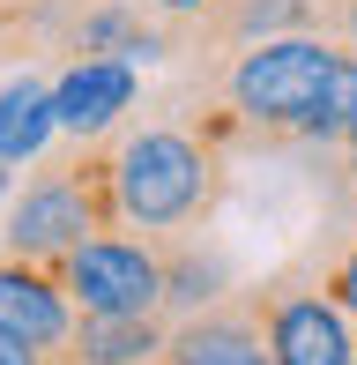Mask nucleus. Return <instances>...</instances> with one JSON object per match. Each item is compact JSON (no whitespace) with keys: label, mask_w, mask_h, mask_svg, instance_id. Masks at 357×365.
Masks as SVG:
<instances>
[{"label":"nucleus","mask_w":357,"mask_h":365,"mask_svg":"<svg viewBox=\"0 0 357 365\" xmlns=\"http://www.w3.org/2000/svg\"><path fill=\"white\" fill-rule=\"evenodd\" d=\"M119 231V194H112V135L68 142L53 157H30V179L0 209V246L23 261H60L68 246Z\"/></svg>","instance_id":"obj_3"},{"label":"nucleus","mask_w":357,"mask_h":365,"mask_svg":"<svg viewBox=\"0 0 357 365\" xmlns=\"http://www.w3.org/2000/svg\"><path fill=\"white\" fill-rule=\"evenodd\" d=\"M112 194H119V224L149 231H193L216 217L223 202V149L201 142L186 120H149L112 135Z\"/></svg>","instance_id":"obj_2"},{"label":"nucleus","mask_w":357,"mask_h":365,"mask_svg":"<svg viewBox=\"0 0 357 365\" xmlns=\"http://www.w3.org/2000/svg\"><path fill=\"white\" fill-rule=\"evenodd\" d=\"M156 261H164V321H178V313H193V306H216L223 291H238L231 284V261L216 254V246H193L186 231H164L156 239Z\"/></svg>","instance_id":"obj_11"},{"label":"nucleus","mask_w":357,"mask_h":365,"mask_svg":"<svg viewBox=\"0 0 357 365\" xmlns=\"http://www.w3.org/2000/svg\"><path fill=\"white\" fill-rule=\"evenodd\" d=\"M68 321H75V306H68V291L53 284V269H45V261H23V254H8V246H0V328L45 358V351H60Z\"/></svg>","instance_id":"obj_9"},{"label":"nucleus","mask_w":357,"mask_h":365,"mask_svg":"<svg viewBox=\"0 0 357 365\" xmlns=\"http://www.w3.org/2000/svg\"><path fill=\"white\" fill-rule=\"evenodd\" d=\"M246 306H253V328H261L275 365H357V336H350L343 306L313 284L305 261H290L268 284H253Z\"/></svg>","instance_id":"obj_4"},{"label":"nucleus","mask_w":357,"mask_h":365,"mask_svg":"<svg viewBox=\"0 0 357 365\" xmlns=\"http://www.w3.org/2000/svg\"><path fill=\"white\" fill-rule=\"evenodd\" d=\"M305 269H313V284L343 306V321H350V336H357V231H343L335 246H313L305 254Z\"/></svg>","instance_id":"obj_13"},{"label":"nucleus","mask_w":357,"mask_h":365,"mask_svg":"<svg viewBox=\"0 0 357 365\" xmlns=\"http://www.w3.org/2000/svg\"><path fill=\"white\" fill-rule=\"evenodd\" d=\"M0 365H45V358H38V351H30V343H15V336H8V328H0Z\"/></svg>","instance_id":"obj_16"},{"label":"nucleus","mask_w":357,"mask_h":365,"mask_svg":"<svg viewBox=\"0 0 357 365\" xmlns=\"http://www.w3.org/2000/svg\"><path fill=\"white\" fill-rule=\"evenodd\" d=\"M216 82V112H193L201 142H320L335 149L357 112V53L328 30H283V38L238 45V53L208 60Z\"/></svg>","instance_id":"obj_1"},{"label":"nucleus","mask_w":357,"mask_h":365,"mask_svg":"<svg viewBox=\"0 0 357 365\" xmlns=\"http://www.w3.org/2000/svg\"><path fill=\"white\" fill-rule=\"evenodd\" d=\"M142 8H149V15H156V23H171V30H186V23H193V15H201V8H208V0H142Z\"/></svg>","instance_id":"obj_15"},{"label":"nucleus","mask_w":357,"mask_h":365,"mask_svg":"<svg viewBox=\"0 0 357 365\" xmlns=\"http://www.w3.org/2000/svg\"><path fill=\"white\" fill-rule=\"evenodd\" d=\"M149 365H164V358H149Z\"/></svg>","instance_id":"obj_18"},{"label":"nucleus","mask_w":357,"mask_h":365,"mask_svg":"<svg viewBox=\"0 0 357 365\" xmlns=\"http://www.w3.org/2000/svg\"><path fill=\"white\" fill-rule=\"evenodd\" d=\"M45 142H53V82L45 75H15L8 90H0V164H30L45 157Z\"/></svg>","instance_id":"obj_12"},{"label":"nucleus","mask_w":357,"mask_h":365,"mask_svg":"<svg viewBox=\"0 0 357 365\" xmlns=\"http://www.w3.org/2000/svg\"><path fill=\"white\" fill-rule=\"evenodd\" d=\"M164 313H75L45 365H149L164 351Z\"/></svg>","instance_id":"obj_10"},{"label":"nucleus","mask_w":357,"mask_h":365,"mask_svg":"<svg viewBox=\"0 0 357 365\" xmlns=\"http://www.w3.org/2000/svg\"><path fill=\"white\" fill-rule=\"evenodd\" d=\"M134 97H142V75L127 60H68L53 75V135H68V142L119 135Z\"/></svg>","instance_id":"obj_6"},{"label":"nucleus","mask_w":357,"mask_h":365,"mask_svg":"<svg viewBox=\"0 0 357 365\" xmlns=\"http://www.w3.org/2000/svg\"><path fill=\"white\" fill-rule=\"evenodd\" d=\"M320 30H328V38H343L350 53H357V0H320Z\"/></svg>","instance_id":"obj_14"},{"label":"nucleus","mask_w":357,"mask_h":365,"mask_svg":"<svg viewBox=\"0 0 357 365\" xmlns=\"http://www.w3.org/2000/svg\"><path fill=\"white\" fill-rule=\"evenodd\" d=\"M164 365H275L261 328H253V306L246 291H223L216 306H193L164 328Z\"/></svg>","instance_id":"obj_7"},{"label":"nucleus","mask_w":357,"mask_h":365,"mask_svg":"<svg viewBox=\"0 0 357 365\" xmlns=\"http://www.w3.org/2000/svg\"><path fill=\"white\" fill-rule=\"evenodd\" d=\"M283 30H320V0H208L186 30H178V53H238V45L283 38Z\"/></svg>","instance_id":"obj_8"},{"label":"nucleus","mask_w":357,"mask_h":365,"mask_svg":"<svg viewBox=\"0 0 357 365\" xmlns=\"http://www.w3.org/2000/svg\"><path fill=\"white\" fill-rule=\"evenodd\" d=\"M0 194H8V164H0Z\"/></svg>","instance_id":"obj_17"},{"label":"nucleus","mask_w":357,"mask_h":365,"mask_svg":"<svg viewBox=\"0 0 357 365\" xmlns=\"http://www.w3.org/2000/svg\"><path fill=\"white\" fill-rule=\"evenodd\" d=\"M45 269H53V284L68 291L75 313H156L164 306V261H156L149 231H97Z\"/></svg>","instance_id":"obj_5"}]
</instances>
